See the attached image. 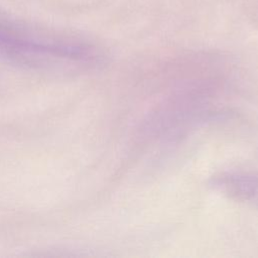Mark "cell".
<instances>
[{"mask_svg":"<svg viewBox=\"0 0 258 258\" xmlns=\"http://www.w3.org/2000/svg\"><path fill=\"white\" fill-rule=\"evenodd\" d=\"M0 57L25 64L74 62L94 64L101 56L88 45L48 42L31 38L0 26Z\"/></svg>","mask_w":258,"mask_h":258,"instance_id":"obj_1","label":"cell"},{"mask_svg":"<svg viewBox=\"0 0 258 258\" xmlns=\"http://www.w3.org/2000/svg\"><path fill=\"white\" fill-rule=\"evenodd\" d=\"M209 186L233 201L258 207V171H221L210 178Z\"/></svg>","mask_w":258,"mask_h":258,"instance_id":"obj_2","label":"cell"}]
</instances>
